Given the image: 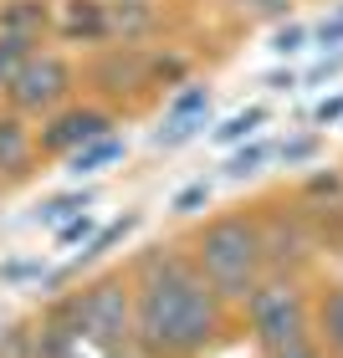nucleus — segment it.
<instances>
[{
    "mask_svg": "<svg viewBox=\"0 0 343 358\" xmlns=\"http://www.w3.org/2000/svg\"><path fill=\"white\" fill-rule=\"evenodd\" d=\"M118 154H123V143H118V138H92L88 149H77L72 174H92V169H103L108 159H118Z\"/></svg>",
    "mask_w": 343,
    "mask_h": 358,
    "instance_id": "nucleus-9",
    "label": "nucleus"
},
{
    "mask_svg": "<svg viewBox=\"0 0 343 358\" xmlns=\"http://www.w3.org/2000/svg\"><path fill=\"white\" fill-rule=\"evenodd\" d=\"M220 297L190 256H149L134 287V338L149 358H195L220 333Z\"/></svg>",
    "mask_w": 343,
    "mask_h": 358,
    "instance_id": "nucleus-1",
    "label": "nucleus"
},
{
    "mask_svg": "<svg viewBox=\"0 0 343 358\" xmlns=\"http://www.w3.org/2000/svg\"><path fill=\"white\" fill-rule=\"evenodd\" d=\"M67 87H72V72L62 67L57 57H26L21 67H15V77H10V103L26 108V113H36V108L62 103Z\"/></svg>",
    "mask_w": 343,
    "mask_h": 358,
    "instance_id": "nucleus-5",
    "label": "nucleus"
},
{
    "mask_svg": "<svg viewBox=\"0 0 343 358\" xmlns=\"http://www.w3.org/2000/svg\"><path fill=\"white\" fill-rule=\"evenodd\" d=\"M302 36H307L302 26H287V31H276V41H272V46H276V52H298V46H302Z\"/></svg>",
    "mask_w": 343,
    "mask_h": 358,
    "instance_id": "nucleus-15",
    "label": "nucleus"
},
{
    "mask_svg": "<svg viewBox=\"0 0 343 358\" xmlns=\"http://www.w3.org/2000/svg\"><path fill=\"white\" fill-rule=\"evenodd\" d=\"M92 138H108V118H103V113H92V108L57 118L52 134H46V143H52V149H72V143H83V149H88Z\"/></svg>",
    "mask_w": 343,
    "mask_h": 358,
    "instance_id": "nucleus-6",
    "label": "nucleus"
},
{
    "mask_svg": "<svg viewBox=\"0 0 343 358\" xmlns=\"http://www.w3.org/2000/svg\"><path fill=\"white\" fill-rule=\"evenodd\" d=\"M88 205H92L88 194H62V200H52V205L41 210V220H52V225H57V220H67V215H77V210H88Z\"/></svg>",
    "mask_w": 343,
    "mask_h": 358,
    "instance_id": "nucleus-13",
    "label": "nucleus"
},
{
    "mask_svg": "<svg viewBox=\"0 0 343 358\" xmlns=\"http://www.w3.org/2000/svg\"><path fill=\"white\" fill-rule=\"evenodd\" d=\"M267 358H323L318 353V343L307 338V343H292V348H282V353H267Z\"/></svg>",
    "mask_w": 343,
    "mask_h": 358,
    "instance_id": "nucleus-17",
    "label": "nucleus"
},
{
    "mask_svg": "<svg viewBox=\"0 0 343 358\" xmlns=\"http://www.w3.org/2000/svg\"><path fill=\"white\" fill-rule=\"evenodd\" d=\"M26 62V41H15V36H0V83L10 87V77H15V67Z\"/></svg>",
    "mask_w": 343,
    "mask_h": 358,
    "instance_id": "nucleus-11",
    "label": "nucleus"
},
{
    "mask_svg": "<svg viewBox=\"0 0 343 358\" xmlns=\"http://www.w3.org/2000/svg\"><path fill=\"white\" fill-rule=\"evenodd\" d=\"M338 118H343V97H333V103L318 108V123H338Z\"/></svg>",
    "mask_w": 343,
    "mask_h": 358,
    "instance_id": "nucleus-20",
    "label": "nucleus"
},
{
    "mask_svg": "<svg viewBox=\"0 0 343 358\" xmlns=\"http://www.w3.org/2000/svg\"><path fill=\"white\" fill-rule=\"evenodd\" d=\"M57 313L92 343H108V348L139 343L134 338V287H123V276H103V282L83 287L77 297L57 302Z\"/></svg>",
    "mask_w": 343,
    "mask_h": 358,
    "instance_id": "nucleus-3",
    "label": "nucleus"
},
{
    "mask_svg": "<svg viewBox=\"0 0 343 358\" xmlns=\"http://www.w3.org/2000/svg\"><path fill=\"white\" fill-rule=\"evenodd\" d=\"M205 200H210V185H190V189L174 200V210H179V215H190V210H195V205H205Z\"/></svg>",
    "mask_w": 343,
    "mask_h": 358,
    "instance_id": "nucleus-14",
    "label": "nucleus"
},
{
    "mask_svg": "<svg viewBox=\"0 0 343 358\" xmlns=\"http://www.w3.org/2000/svg\"><path fill=\"white\" fill-rule=\"evenodd\" d=\"M31 26H41V6H31V0H21L10 15H6V36L15 41H31Z\"/></svg>",
    "mask_w": 343,
    "mask_h": 358,
    "instance_id": "nucleus-10",
    "label": "nucleus"
},
{
    "mask_svg": "<svg viewBox=\"0 0 343 358\" xmlns=\"http://www.w3.org/2000/svg\"><path fill=\"white\" fill-rule=\"evenodd\" d=\"M307 154H313V138H298V143H287V149H282L287 164H298V159H307Z\"/></svg>",
    "mask_w": 343,
    "mask_h": 358,
    "instance_id": "nucleus-18",
    "label": "nucleus"
},
{
    "mask_svg": "<svg viewBox=\"0 0 343 358\" xmlns=\"http://www.w3.org/2000/svg\"><path fill=\"white\" fill-rule=\"evenodd\" d=\"M261 118H267V113H261V108H251V113H236V118L225 123V128H220L216 138H220V143H236V138H246V134H251V128H256Z\"/></svg>",
    "mask_w": 343,
    "mask_h": 358,
    "instance_id": "nucleus-12",
    "label": "nucleus"
},
{
    "mask_svg": "<svg viewBox=\"0 0 343 358\" xmlns=\"http://www.w3.org/2000/svg\"><path fill=\"white\" fill-rule=\"evenodd\" d=\"M195 266L210 287H216L220 302H246L261 287V266H267V241H261V225L251 220H216L205 225V236L195 241Z\"/></svg>",
    "mask_w": 343,
    "mask_h": 358,
    "instance_id": "nucleus-2",
    "label": "nucleus"
},
{
    "mask_svg": "<svg viewBox=\"0 0 343 358\" xmlns=\"http://www.w3.org/2000/svg\"><path fill=\"white\" fill-rule=\"evenodd\" d=\"M246 313H251L261 353H282L292 343H307V302L292 282H261L246 297Z\"/></svg>",
    "mask_w": 343,
    "mask_h": 358,
    "instance_id": "nucleus-4",
    "label": "nucleus"
},
{
    "mask_svg": "<svg viewBox=\"0 0 343 358\" xmlns=\"http://www.w3.org/2000/svg\"><path fill=\"white\" fill-rule=\"evenodd\" d=\"M318 338H323L328 353L343 358V287L323 292V302H318Z\"/></svg>",
    "mask_w": 343,
    "mask_h": 358,
    "instance_id": "nucleus-7",
    "label": "nucleus"
},
{
    "mask_svg": "<svg viewBox=\"0 0 343 358\" xmlns=\"http://www.w3.org/2000/svg\"><path fill=\"white\" fill-rule=\"evenodd\" d=\"M261 159H267V149H246V154H241L236 164H231V174H256V164H261Z\"/></svg>",
    "mask_w": 343,
    "mask_h": 358,
    "instance_id": "nucleus-16",
    "label": "nucleus"
},
{
    "mask_svg": "<svg viewBox=\"0 0 343 358\" xmlns=\"http://www.w3.org/2000/svg\"><path fill=\"white\" fill-rule=\"evenodd\" d=\"M26 154H31V143H26V128L15 123V118H0V169L15 174L26 164Z\"/></svg>",
    "mask_w": 343,
    "mask_h": 358,
    "instance_id": "nucleus-8",
    "label": "nucleus"
},
{
    "mask_svg": "<svg viewBox=\"0 0 343 358\" xmlns=\"http://www.w3.org/2000/svg\"><path fill=\"white\" fill-rule=\"evenodd\" d=\"M246 6H251L256 15H282V10H287V0H246Z\"/></svg>",
    "mask_w": 343,
    "mask_h": 358,
    "instance_id": "nucleus-19",
    "label": "nucleus"
}]
</instances>
